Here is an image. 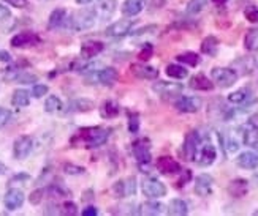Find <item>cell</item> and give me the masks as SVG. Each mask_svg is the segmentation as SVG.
Instances as JSON below:
<instances>
[{
    "instance_id": "30",
    "label": "cell",
    "mask_w": 258,
    "mask_h": 216,
    "mask_svg": "<svg viewBox=\"0 0 258 216\" xmlns=\"http://www.w3.org/2000/svg\"><path fill=\"white\" fill-rule=\"evenodd\" d=\"M11 104L15 107H26L30 104V93L24 88H18L13 92V96H11Z\"/></svg>"
},
{
    "instance_id": "25",
    "label": "cell",
    "mask_w": 258,
    "mask_h": 216,
    "mask_svg": "<svg viewBox=\"0 0 258 216\" xmlns=\"http://www.w3.org/2000/svg\"><path fill=\"white\" fill-rule=\"evenodd\" d=\"M241 142L247 147H258V130H255L252 125L245 123L241 128Z\"/></svg>"
},
{
    "instance_id": "40",
    "label": "cell",
    "mask_w": 258,
    "mask_h": 216,
    "mask_svg": "<svg viewBox=\"0 0 258 216\" xmlns=\"http://www.w3.org/2000/svg\"><path fill=\"white\" fill-rule=\"evenodd\" d=\"M208 0H190L187 4V13L188 15H198L205 10Z\"/></svg>"
},
{
    "instance_id": "56",
    "label": "cell",
    "mask_w": 258,
    "mask_h": 216,
    "mask_svg": "<svg viewBox=\"0 0 258 216\" xmlns=\"http://www.w3.org/2000/svg\"><path fill=\"white\" fill-rule=\"evenodd\" d=\"M212 2H214L217 7H223V5H225V4L228 2V0H212Z\"/></svg>"
},
{
    "instance_id": "37",
    "label": "cell",
    "mask_w": 258,
    "mask_h": 216,
    "mask_svg": "<svg viewBox=\"0 0 258 216\" xmlns=\"http://www.w3.org/2000/svg\"><path fill=\"white\" fill-rule=\"evenodd\" d=\"M250 98V90L249 88H239L236 92L228 95V101L233 104H244L245 101Z\"/></svg>"
},
{
    "instance_id": "32",
    "label": "cell",
    "mask_w": 258,
    "mask_h": 216,
    "mask_svg": "<svg viewBox=\"0 0 258 216\" xmlns=\"http://www.w3.org/2000/svg\"><path fill=\"white\" fill-rule=\"evenodd\" d=\"M244 48L250 52H258V29H249L244 37Z\"/></svg>"
},
{
    "instance_id": "28",
    "label": "cell",
    "mask_w": 258,
    "mask_h": 216,
    "mask_svg": "<svg viewBox=\"0 0 258 216\" xmlns=\"http://www.w3.org/2000/svg\"><path fill=\"white\" fill-rule=\"evenodd\" d=\"M217 49H219V40L214 35H209L201 41V52H203L205 55L216 57Z\"/></svg>"
},
{
    "instance_id": "57",
    "label": "cell",
    "mask_w": 258,
    "mask_h": 216,
    "mask_svg": "<svg viewBox=\"0 0 258 216\" xmlns=\"http://www.w3.org/2000/svg\"><path fill=\"white\" fill-rule=\"evenodd\" d=\"M7 172V166L4 163H0V175H4Z\"/></svg>"
},
{
    "instance_id": "58",
    "label": "cell",
    "mask_w": 258,
    "mask_h": 216,
    "mask_svg": "<svg viewBox=\"0 0 258 216\" xmlns=\"http://www.w3.org/2000/svg\"><path fill=\"white\" fill-rule=\"evenodd\" d=\"M253 216H258V210H255V211H253Z\"/></svg>"
},
{
    "instance_id": "15",
    "label": "cell",
    "mask_w": 258,
    "mask_h": 216,
    "mask_svg": "<svg viewBox=\"0 0 258 216\" xmlns=\"http://www.w3.org/2000/svg\"><path fill=\"white\" fill-rule=\"evenodd\" d=\"M130 71L135 77L144 79V81H154L159 77V70L155 66L146 65V63H133L130 66Z\"/></svg>"
},
{
    "instance_id": "8",
    "label": "cell",
    "mask_w": 258,
    "mask_h": 216,
    "mask_svg": "<svg viewBox=\"0 0 258 216\" xmlns=\"http://www.w3.org/2000/svg\"><path fill=\"white\" fill-rule=\"evenodd\" d=\"M203 106V99L200 96H177L174 107L182 114H195Z\"/></svg>"
},
{
    "instance_id": "12",
    "label": "cell",
    "mask_w": 258,
    "mask_h": 216,
    "mask_svg": "<svg viewBox=\"0 0 258 216\" xmlns=\"http://www.w3.org/2000/svg\"><path fill=\"white\" fill-rule=\"evenodd\" d=\"M24 200H26V196H24V192H22V189L11 188L7 191V194L4 197V205L8 211H15L22 207Z\"/></svg>"
},
{
    "instance_id": "24",
    "label": "cell",
    "mask_w": 258,
    "mask_h": 216,
    "mask_svg": "<svg viewBox=\"0 0 258 216\" xmlns=\"http://www.w3.org/2000/svg\"><path fill=\"white\" fill-rule=\"evenodd\" d=\"M146 7V0H125L122 4V15L127 18L138 16Z\"/></svg>"
},
{
    "instance_id": "16",
    "label": "cell",
    "mask_w": 258,
    "mask_h": 216,
    "mask_svg": "<svg viewBox=\"0 0 258 216\" xmlns=\"http://www.w3.org/2000/svg\"><path fill=\"white\" fill-rule=\"evenodd\" d=\"M157 169L163 175H174L181 172V164H179L173 156H160L157 160Z\"/></svg>"
},
{
    "instance_id": "6",
    "label": "cell",
    "mask_w": 258,
    "mask_h": 216,
    "mask_svg": "<svg viewBox=\"0 0 258 216\" xmlns=\"http://www.w3.org/2000/svg\"><path fill=\"white\" fill-rule=\"evenodd\" d=\"M152 90L163 99H173L177 98L179 95L182 93L184 85L179 84V82H168V81H160V82H155L152 85Z\"/></svg>"
},
{
    "instance_id": "23",
    "label": "cell",
    "mask_w": 258,
    "mask_h": 216,
    "mask_svg": "<svg viewBox=\"0 0 258 216\" xmlns=\"http://www.w3.org/2000/svg\"><path fill=\"white\" fill-rule=\"evenodd\" d=\"M236 163L239 167L247 169V170H255L258 169V153L253 150H247L239 153V156L236 158Z\"/></svg>"
},
{
    "instance_id": "26",
    "label": "cell",
    "mask_w": 258,
    "mask_h": 216,
    "mask_svg": "<svg viewBox=\"0 0 258 216\" xmlns=\"http://www.w3.org/2000/svg\"><path fill=\"white\" fill-rule=\"evenodd\" d=\"M67 21V11L65 8H55L51 11L49 19H48V29L49 30H55L65 24Z\"/></svg>"
},
{
    "instance_id": "44",
    "label": "cell",
    "mask_w": 258,
    "mask_h": 216,
    "mask_svg": "<svg viewBox=\"0 0 258 216\" xmlns=\"http://www.w3.org/2000/svg\"><path fill=\"white\" fill-rule=\"evenodd\" d=\"M63 172L69 174V175H81V174L86 172V169L83 166H76V164L65 163L63 164Z\"/></svg>"
},
{
    "instance_id": "5",
    "label": "cell",
    "mask_w": 258,
    "mask_h": 216,
    "mask_svg": "<svg viewBox=\"0 0 258 216\" xmlns=\"http://www.w3.org/2000/svg\"><path fill=\"white\" fill-rule=\"evenodd\" d=\"M217 160V149L216 145L209 141H201L197 155H195V163L201 167H208L211 164H214Z\"/></svg>"
},
{
    "instance_id": "10",
    "label": "cell",
    "mask_w": 258,
    "mask_h": 216,
    "mask_svg": "<svg viewBox=\"0 0 258 216\" xmlns=\"http://www.w3.org/2000/svg\"><path fill=\"white\" fill-rule=\"evenodd\" d=\"M201 141H203V138H201V134L198 131H195V130L190 131L185 136L182 150H184V156H185L187 161H194L195 160V155H197V150H198Z\"/></svg>"
},
{
    "instance_id": "31",
    "label": "cell",
    "mask_w": 258,
    "mask_h": 216,
    "mask_svg": "<svg viewBox=\"0 0 258 216\" xmlns=\"http://www.w3.org/2000/svg\"><path fill=\"white\" fill-rule=\"evenodd\" d=\"M165 205L160 202H155V200H149V202H144L143 205L140 207L138 213L141 214H162L165 213Z\"/></svg>"
},
{
    "instance_id": "4",
    "label": "cell",
    "mask_w": 258,
    "mask_h": 216,
    "mask_svg": "<svg viewBox=\"0 0 258 216\" xmlns=\"http://www.w3.org/2000/svg\"><path fill=\"white\" fill-rule=\"evenodd\" d=\"M238 71L233 70V68H222V66H216L211 70V79L212 82L217 84L222 88H228L231 85H234V82L238 81Z\"/></svg>"
},
{
    "instance_id": "55",
    "label": "cell",
    "mask_w": 258,
    "mask_h": 216,
    "mask_svg": "<svg viewBox=\"0 0 258 216\" xmlns=\"http://www.w3.org/2000/svg\"><path fill=\"white\" fill-rule=\"evenodd\" d=\"M76 4H78V5H84V7H86V5H91V4H92V0H76Z\"/></svg>"
},
{
    "instance_id": "33",
    "label": "cell",
    "mask_w": 258,
    "mask_h": 216,
    "mask_svg": "<svg viewBox=\"0 0 258 216\" xmlns=\"http://www.w3.org/2000/svg\"><path fill=\"white\" fill-rule=\"evenodd\" d=\"M220 142H222V147L225 149L227 153H234V152H238L239 150V141L238 139H234L233 138V134L228 133L227 136H222L220 134Z\"/></svg>"
},
{
    "instance_id": "51",
    "label": "cell",
    "mask_w": 258,
    "mask_h": 216,
    "mask_svg": "<svg viewBox=\"0 0 258 216\" xmlns=\"http://www.w3.org/2000/svg\"><path fill=\"white\" fill-rule=\"evenodd\" d=\"M5 4L15 7V8H27L29 7V0H4Z\"/></svg>"
},
{
    "instance_id": "38",
    "label": "cell",
    "mask_w": 258,
    "mask_h": 216,
    "mask_svg": "<svg viewBox=\"0 0 258 216\" xmlns=\"http://www.w3.org/2000/svg\"><path fill=\"white\" fill-rule=\"evenodd\" d=\"M63 107L62 104V101L59 96H55V95H49L46 98V101H44V111H46L48 114H54V112H60Z\"/></svg>"
},
{
    "instance_id": "14",
    "label": "cell",
    "mask_w": 258,
    "mask_h": 216,
    "mask_svg": "<svg viewBox=\"0 0 258 216\" xmlns=\"http://www.w3.org/2000/svg\"><path fill=\"white\" fill-rule=\"evenodd\" d=\"M40 37L37 33L33 32H21V33H16V35L11 38L10 44L13 48H30V46H37L40 43Z\"/></svg>"
},
{
    "instance_id": "52",
    "label": "cell",
    "mask_w": 258,
    "mask_h": 216,
    "mask_svg": "<svg viewBox=\"0 0 258 216\" xmlns=\"http://www.w3.org/2000/svg\"><path fill=\"white\" fill-rule=\"evenodd\" d=\"M97 214H98V208L92 205H89L83 210V216H97Z\"/></svg>"
},
{
    "instance_id": "21",
    "label": "cell",
    "mask_w": 258,
    "mask_h": 216,
    "mask_svg": "<svg viewBox=\"0 0 258 216\" xmlns=\"http://www.w3.org/2000/svg\"><path fill=\"white\" fill-rule=\"evenodd\" d=\"M249 192V181L245 178H234L228 185V194L234 199H241Z\"/></svg>"
},
{
    "instance_id": "50",
    "label": "cell",
    "mask_w": 258,
    "mask_h": 216,
    "mask_svg": "<svg viewBox=\"0 0 258 216\" xmlns=\"http://www.w3.org/2000/svg\"><path fill=\"white\" fill-rule=\"evenodd\" d=\"M10 120H11V112L8 109L0 107V128L7 127V125L10 123Z\"/></svg>"
},
{
    "instance_id": "41",
    "label": "cell",
    "mask_w": 258,
    "mask_h": 216,
    "mask_svg": "<svg viewBox=\"0 0 258 216\" xmlns=\"http://www.w3.org/2000/svg\"><path fill=\"white\" fill-rule=\"evenodd\" d=\"M16 82H19V84H32V82H37L38 81V77L35 76V74H32V73H29V71H19V74L16 76V79H15Z\"/></svg>"
},
{
    "instance_id": "22",
    "label": "cell",
    "mask_w": 258,
    "mask_h": 216,
    "mask_svg": "<svg viewBox=\"0 0 258 216\" xmlns=\"http://www.w3.org/2000/svg\"><path fill=\"white\" fill-rule=\"evenodd\" d=\"M94 77L98 81V84L109 87V85H114V84L117 82L119 74H117V70H116V68H113V66H106V68H103V70H100L98 73H95Z\"/></svg>"
},
{
    "instance_id": "29",
    "label": "cell",
    "mask_w": 258,
    "mask_h": 216,
    "mask_svg": "<svg viewBox=\"0 0 258 216\" xmlns=\"http://www.w3.org/2000/svg\"><path fill=\"white\" fill-rule=\"evenodd\" d=\"M168 214L173 216H185L188 213V203L182 199H173L168 205Z\"/></svg>"
},
{
    "instance_id": "59",
    "label": "cell",
    "mask_w": 258,
    "mask_h": 216,
    "mask_svg": "<svg viewBox=\"0 0 258 216\" xmlns=\"http://www.w3.org/2000/svg\"><path fill=\"white\" fill-rule=\"evenodd\" d=\"M255 178H256V181H258V174H256V175H255Z\"/></svg>"
},
{
    "instance_id": "9",
    "label": "cell",
    "mask_w": 258,
    "mask_h": 216,
    "mask_svg": "<svg viewBox=\"0 0 258 216\" xmlns=\"http://www.w3.org/2000/svg\"><path fill=\"white\" fill-rule=\"evenodd\" d=\"M32 150H33V139L27 134L19 136L13 144V156L19 161L26 160V158L32 153Z\"/></svg>"
},
{
    "instance_id": "46",
    "label": "cell",
    "mask_w": 258,
    "mask_h": 216,
    "mask_svg": "<svg viewBox=\"0 0 258 216\" xmlns=\"http://www.w3.org/2000/svg\"><path fill=\"white\" fill-rule=\"evenodd\" d=\"M181 177L177 178V181H176V188H184L190 180H192V170H188V169H185V170H181Z\"/></svg>"
},
{
    "instance_id": "42",
    "label": "cell",
    "mask_w": 258,
    "mask_h": 216,
    "mask_svg": "<svg viewBox=\"0 0 258 216\" xmlns=\"http://www.w3.org/2000/svg\"><path fill=\"white\" fill-rule=\"evenodd\" d=\"M44 194H46V188H38L35 191H32L30 196H29V202L32 203V205H38V203H41Z\"/></svg>"
},
{
    "instance_id": "45",
    "label": "cell",
    "mask_w": 258,
    "mask_h": 216,
    "mask_svg": "<svg viewBox=\"0 0 258 216\" xmlns=\"http://www.w3.org/2000/svg\"><path fill=\"white\" fill-rule=\"evenodd\" d=\"M244 16L249 22H252V24L258 22V7L256 5H249L247 8L244 10Z\"/></svg>"
},
{
    "instance_id": "7",
    "label": "cell",
    "mask_w": 258,
    "mask_h": 216,
    "mask_svg": "<svg viewBox=\"0 0 258 216\" xmlns=\"http://www.w3.org/2000/svg\"><path fill=\"white\" fill-rule=\"evenodd\" d=\"M141 191H143V194L146 197H149V199H159V197H163L166 196V186L165 183H162L160 180H157V178H146L143 183H141Z\"/></svg>"
},
{
    "instance_id": "17",
    "label": "cell",
    "mask_w": 258,
    "mask_h": 216,
    "mask_svg": "<svg viewBox=\"0 0 258 216\" xmlns=\"http://www.w3.org/2000/svg\"><path fill=\"white\" fill-rule=\"evenodd\" d=\"M92 4H94L92 8L95 10L97 18H100L102 21L109 19L116 10V0H92Z\"/></svg>"
},
{
    "instance_id": "48",
    "label": "cell",
    "mask_w": 258,
    "mask_h": 216,
    "mask_svg": "<svg viewBox=\"0 0 258 216\" xmlns=\"http://www.w3.org/2000/svg\"><path fill=\"white\" fill-rule=\"evenodd\" d=\"M140 130V116L138 114H128V131L130 133H138Z\"/></svg>"
},
{
    "instance_id": "20",
    "label": "cell",
    "mask_w": 258,
    "mask_h": 216,
    "mask_svg": "<svg viewBox=\"0 0 258 216\" xmlns=\"http://www.w3.org/2000/svg\"><path fill=\"white\" fill-rule=\"evenodd\" d=\"M103 49H105V44L102 41H94V40L84 41L81 44V57L84 60L94 59L98 54H102Z\"/></svg>"
},
{
    "instance_id": "1",
    "label": "cell",
    "mask_w": 258,
    "mask_h": 216,
    "mask_svg": "<svg viewBox=\"0 0 258 216\" xmlns=\"http://www.w3.org/2000/svg\"><path fill=\"white\" fill-rule=\"evenodd\" d=\"M109 138V131L102 127H86L78 130L76 134L70 139L73 147H86V149H97L106 144Z\"/></svg>"
},
{
    "instance_id": "3",
    "label": "cell",
    "mask_w": 258,
    "mask_h": 216,
    "mask_svg": "<svg viewBox=\"0 0 258 216\" xmlns=\"http://www.w3.org/2000/svg\"><path fill=\"white\" fill-rule=\"evenodd\" d=\"M132 152L143 172H148L151 166V141L148 138H140L132 144Z\"/></svg>"
},
{
    "instance_id": "27",
    "label": "cell",
    "mask_w": 258,
    "mask_h": 216,
    "mask_svg": "<svg viewBox=\"0 0 258 216\" xmlns=\"http://www.w3.org/2000/svg\"><path fill=\"white\" fill-rule=\"evenodd\" d=\"M119 112H120V106L114 99H106L100 106V116L103 119H114L119 116Z\"/></svg>"
},
{
    "instance_id": "36",
    "label": "cell",
    "mask_w": 258,
    "mask_h": 216,
    "mask_svg": "<svg viewBox=\"0 0 258 216\" xmlns=\"http://www.w3.org/2000/svg\"><path fill=\"white\" fill-rule=\"evenodd\" d=\"M176 60H177L179 63H184V65H187V66H197V65L201 62L200 55H198L197 52H192V51L179 54V55L176 57Z\"/></svg>"
},
{
    "instance_id": "18",
    "label": "cell",
    "mask_w": 258,
    "mask_h": 216,
    "mask_svg": "<svg viewBox=\"0 0 258 216\" xmlns=\"http://www.w3.org/2000/svg\"><path fill=\"white\" fill-rule=\"evenodd\" d=\"M212 186H214V178L209 174H201L195 180V192L200 197H208L212 194Z\"/></svg>"
},
{
    "instance_id": "43",
    "label": "cell",
    "mask_w": 258,
    "mask_h": 216,
    "mask_svg": "<svg viewBox=\"0 0 258 216\" xmlns=\"http://www.w3.org/2000/svg\"><path fill=\"white\" fill-rule=\"evenodd\" d=\"M152 54H154V46H152V44H149V43H146L144 46L141 48V51L138 52V59L141 62H148L152 57Z\"/></svg>"
},
{
    "instance_id": "35",
    "label": "cell",
    "mask_w": 258,
    "mask_h": 216,
    "mask_svg": "<svg viewBox=\"0 0 258 216\" xmlns=\"http://www.w3.org/2000/svg\"><path fill=\"white\" fill-rule=\"evenodd\" d=\"M166 74L173 77V79H185L188 76V71L185 70V66L179 65V63H170L166 66Z\"/></svg>"
},
{
    "instance_id": "53",
    "label": "cell",
    "mask_w": 258,
    "mask_h": 216,
    "mask_svg": "<svg viewBox=\"0 0 258 216\" xmlns=\"http://www.w3.org/2000/svg\"><path fill=\"white\" fill-rule=\"evenodd\" d=\"M10 16H11V11H10L7 7L0 5V21H5V19H8Z\"/></svg>"
},
{
    "instance_id": "54",
    "label": "cell",
    "mask_w": 258,
    "mask_h": 216,
    "mask_svg": "<svg viewBox=\"0 0 258 216\" xmlns=\"http://www.w3.org/2000/svg\"><path fill=\"white\" fill-rule=\"evenodd\" d=\"M247 123L252 125V127H253L255 130H258V112L252 114V116L249 117V122H247Z\"/></svg>"
},
{
    "instance_id": "34",
    "label": "cell",
    "mask_w": 258,
    "mask_h": 216,
    "mask_svg": "<svg viewBox=\"0 0 258 216\" xmlns=\"http://www.w3.org/2000/svg\"><path fill=\"white\" fill-rule=\"evenodd\" d=\"M94 103L91 99H73L70 106H69V112H87V111H91L94 109Z\"/></svg>"
},
{
    "instance_id": "11",
    "label": "cell",
    "mask_w": 258,
    "mask_h": 216,
    "mask_svg": "<svg viewBox=\"0 0 258 216\" xmlns=\"http://www.w3.org/2000/svg\"><path fill=\"white\" fill-rule=\"evenodd\" d=\"M133 26H135L133 19H119V21L113 22V24L106 29V37H111V38L125 37L132 32Z\"/></svg>"
},
{
    "instance_id": "49",
    "label": "cell",
    "mask_w": 258,
    "mask_h": 216,
    "mask_svg": "<svg viewBox=\"0 0 258 216\" xmlns=\"http://www.w3.org/2000/svg\"><path fill=\"white\" fill-rule=\"evenodd\" d=\"M76 213H78V207L72 200H67L60 205V214H76Z\"/></svg>"
},
{
    "instance_id": "39",
    "label": "cell",
    "mask_w": 258,
    "mask_h": 216,
    "mask_svg": "<svg viewBox=\"0 0 258 216\" xmlns=\"http://www.w3.org/2000/svg\"><path fill=\"white\" fill-rule=\"evenodd\" d=\"M46 194L52 196V197H67L70 194V191L63 188L62 185H57V183H52L46 188Z\"/></svg>"
},
{
    "instance_id": "47",
    "label": "cell",
    "mask_w": 258,
    "mask_h": 216,
    "mask_svg": "<svg viewBox=\"0 0 258 216\" xmlns=\"http://www.w3.org/2000/svg\"><path fill=\"white\" fill-rule=\"evenodd\" d=\"M48 92H49V87L48 85H44V84H35V85H33V88H32L30 95L33 98H43Z\"/></svg>"
},
{
    "instance_id": "19",
    "label": "cell",
    "mask_w": 258,
    "mask_h": 216,
    "mask_svg": "<svg viewBox=\"0 0 258 216\" xmlns=\"http://www.w3.org/2000/svg\"><path fill=\"white\" fill-rule=\"evenodd\" d=\"M188 87L197 90V92H211V90L214 88V82H212V79H209L206 74L198 73L190 77Z\"/></svg>"
},
{
    "instance_id": "13",
    "label": "cell",
    "mask_w": 258,
    "mask_h": 216,
    "mask_svg": "<svg viewBox=\"0 0 258 216\" xmlns=\"http://www.w3.org/2000/svg\"><path fill=\"white\" fill-rule=\"evenodd\" d=\"M113 192H114V197L122 199V197H128L133 196L137 192V180L133 177L127 178V180H119L113 185Z\"/></svg>"
},
{
    "instance_id": "2",
    "label": "cell",
    "mask_w": 258,
    "mask_h": 216,
    "mask_svg": "<svg viewBox=\"0 0 258 216\" xmlns=\"http://www.w3.org/2000/svg\"><path fill=\"white\" fill-rule=\"evenodd\" d=\"M97 22V13L94 8H83L72 13L65 21V27L73 32H84L95 26Z\"/></svg>"
}]
</instances>
